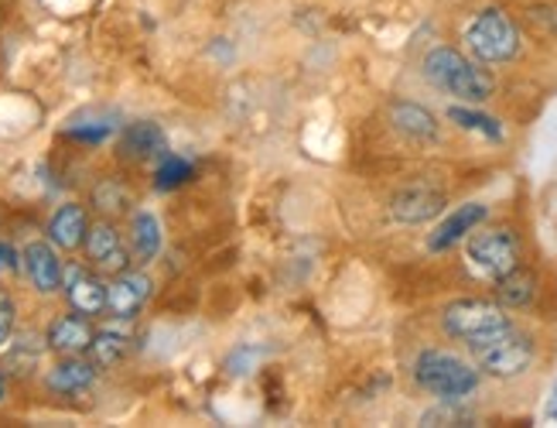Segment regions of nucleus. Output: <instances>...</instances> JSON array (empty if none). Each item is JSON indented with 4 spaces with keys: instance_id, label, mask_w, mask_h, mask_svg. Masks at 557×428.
I'll return each instance as SVG.
<instances>
[{
    "instance_id": "1",
    "label": "nucleus",
    "mask_w": 557,
    "mask_h": 428,
    "mask_svg": "<svg viewBox=\"0 0 557 428\" xmlns=\"http://www.w3.org/2000/svg\"><path fill=\"white\" fill-rule=\"evenodd\" d=\"M424 76L431 86H438L448 97H458L466 103H482L493 97V76L482 65H475L472 59H466L455 49H434L424 59Z\"/></svg>"
},
{
    "instance_id": "2",
    "label": "nucleus",
    "mask_w": 557,
    "mask_h": 428,
    "mask_svg": "<svg viewBox=\"0 0 557 428\" xmlns=\"http://www.w3.org/2000/svg\"><path fill=\"white\" fill-rule=\"evenodd\" d=\"M414 380L434 398L442 401H462L479 388V370H472L466 360H458L442 350H424L414 364Z\"/></svg>"
},
{
    "instance_id": "3",
    "label": "nucleus",
    "mask_w": 557,
    "mask_h": 428,
    "mask_svg": "<svg viewBox=\"0 0 557 428\" xmlns=\"http://www.w3.org/2000/svg\"><path fill=\"white\" fill-rule=\"evenodd\" d=\"M479 367L493 377H520L530 364H534V340L527 332H517L513 326H506L493 337L469 343Z\"/></svg>"
},
{
    "instance_id": "4",
    "label": "nucleus",
    "mask_w": 557,
    "mask_h": 428,
    "mask_svg": "<svg viewBox=\"0 0 557 428\" xmlns=\"http://www.w3.org/2000/svg\"><path fill=\"white\" fill-rule=\"evenodd\" d=\"M466 45H469V52L486 65L510 62L520 52V32L510 17L493 8L472 17V25L466 28Z\"/></svg>"
},
{
    "instance_id": "5",
    "label": "nucleus",
    "mask_w": 557,
    "mask_h": 428,
    "mask_svg": "<svg viewBox=\"0 0 557 428\" xmlns=\"http://www.w3.org/2000/svg\"><path fill=\"white\" fill-rule=\"evenodd\" d=\"M442 326L455 340L479 343V340H486V337H493V332L510 326V316L503 313V305L482 302V298H462V302H451L445 308Z\"/></svg>"
},
{
    "instance_id": "6",
    "label": "nucleus",
    "mask_w": 557,
    "mask_h": 428,
    "mask_svg": "<svg viewBox=\"0 0 557 428\" xmlns=\"http://www.w3.org/2000/svg\"><path fill=\"white\" fill-rule=\"evenodd\" d=\"M469 265L482 278H503L520 265V241L513 230H490L475 233L469 241Z\"/></svg>"
},
{
    "instance_id": "7",
    "label": "nucleus",
    "mask_w": 557,
    "mask_h": 428,
    "mask_svg": "<svg viewBox=\"0 0 557 428\" xmlns=\"http://www.w3.org/2000/svg\"><path fill=\"white\" fill-rule=\"evenodd\" d=\"M442 209H445V196L431 185H410L391 203V212L400 223H428L438 217Z\"/></svg>"
},
{
    "instance_id": "8",
    "label": "nucleus",
    "mask_w": 557,
    "mask_h": 428,
    "mask_svg": "<svg viewBox=\"0 0 557 428\" xmlns=\"http://www.w3.org/2000/svg\"><path fill=\"white\" fill-rule=\"evenodd\" d=\"M62 289H65L72 308L83 313V316H96V313H103V308H107V284L96 274L83 271V268L62 271Z\"/></svg>"
},
{
    "instance_id": "9",
    "label": "nucleus",
    "mask_w": 557,
    "mask_h": 428,
    "mask_svg": "<svg viewBox=\"0 0 557 428\" xmlns=\"http://www.w3.org/2000/svg\"><path fill=\"white\" fill-rule=\"evenodd\" d=\"M24 271L41 295H55L62 289V260L55 257L52 244H28L24 247Z\"/></svg>"
},
{
    "instance_id": "10",
    "label": "nucleus",
    "mask_w": 557,
    "mask_h": 428,
    "mask_svg": "<svg viewBox=\"0 0 557 428\" xmlns=\"http://www.w3.org/2000/svg\"><path fill=\"white\" fill-rule=\"evenodd\" d=\"M86 250H89V260L96 268L103 271H124L127 268V250H124V241H120V233L110 227V223H96L89 227L86 233Z\"/></svg>"
},
{
    "instance_id": "11",
    "label": "nucleus",
    "mask_w": 557,
    "mask_h": 428,
    "mask_svg": "<svg viewBox=\"0 0 557 428\" xmlns=\"http://www.w3.org/2000/svg\"><path fill=\"white\" fill-rule=\"evenodd\" d=\"M148 295H151V281L148 278L120 271V278L113 284H107V308L120 319H131L137 308L148 302Z\"/></svg>"
},
{
    "instance_id": "12",
    "label": "nucleus",
    "mask_w": 557,
    "mask_h": 428,
    "mask_svg": "<svg viewBox=\"0 0 557 428\" xmlns=\"http://www.w3.org/2000/svg\"><path fill=\"white\" fill-rule=\"evenodd\" d=\"M490 217V209L482 206V203H469V206H458L451 217L431 233V241H428V247L431 250H448V247H455L458 241H462L466 233H472L482 220Z\"/></svg>"
},
{
    "instance_id": "13",
    "label": "nucleus",
    "mask_w": 557,
    "mask_h": 428,
    "mask_svg": "<svg viewBox=\"0 0 557 428\" xmlns=\"http://www.w3.org/2000/svg\"><path fill=\"white\" fill-rule=\"evenodd\" d=\"M86 233H89V223H86V209L69 203V206H59L52 223H48V241L62 250H76L86 244Z\"/></svg>"
},
{
    "instance_id": "14",
    "label": "nucleus",
    "mask_w": 557,
    "mask_h": 428,
    "mask_svg": "<svg viewBox=\"0 0 557 428\" xmlns=\"http://www.w3.org/2000/svg\"><path fill=\"white\" fill-rule=\"evenodd\" d=\"M92 343V329L89 322L79 316H59L52 326H48V346L59 353H83Z\"/></svg>"
},
{
    "instance_id": "15",
    "label": "nucleus",
    "mask_w": 557,
    "mask_h": 428,
    "mask_svg": "<svg viewBox=\"0 0 557 428\" xmlns=\"http://www.w3.org/2000/svg\"><path fill=\"white\" fill-rule=\"evenodd\" d=\"M391 121L410 140H434V137H438V124H434V117L418 103H394Z\"/></svg>"
},
{
    "instance_id": "16",
    "label": "nucleus",
    "mask_w": 557,
    "mask_h": 428,
    "mask_svg": "<svg viewBox=\"0 0 557 428\" xmlns=\"http://www.w3.org/2000/svg\"><path fill=\"white\" fill-rule=\"evenodd\" d=\"M534 292H537V278L530 274V271H523L520 265L510 274L496 278V298H499V305L523 308V305H530Z\"/></svg>"
},
{
    "instance_id": "17",
    "label": "nucleus",
    "mask_w": 557,
    "mask_h": 428,
    "mask_svg": "<svg viewBox=\"0 0 557 428\" xmlns=\"http://www.w3.org/2000/svg\"><path fill=\"white\" fill-rule=\"evenodd\" d=\"M96 377V364L86 360H62L52 374H48V388L59 391V394H76L86 391Z\"/></svg>"
},
{
    "instance_id": "18",
    "label": "nucleus",
    "mask_w": 557,
    "mask_h": 428,
    "mask_svg": "<svg viewBox=\"0 0 557 428\" xmlns=\"http://www.w3.org/2000/svg\"><path fill=\"white\" fill-rule=\"evenodd\" d=\"M124 155H131V158H158V155H164V134H161V127L148 124V121L131 124L124 131Z\"/></svg>"
},
{
    "instance_id": "19",
    "label": "nucleus",
    "mask_w": 557,
    "mask_h": 428,
    "mask_svg": "<svg viewBox=\"0 0 557 428\" xmlns=\"http://www.w3.org/2000/svg\"><path fill=\"white\" fill-rule=\"evenodd\" d=\"M134 250L144 260H154L161 254V223L154 212H137L134 217Z\"/></svg>"
},
{
    "instance_id": "20",
    "label": "nucleus",
    "mask_w": 557,
    "mask_h": 428,
    "mask_svg": "<svg viewBox=\"0 0 557 428\" xmlns=\"http://www.w3.org/2000/svg\"><path fill=\"white\" fill-rule=\"evenodd\" d=\"M89 353H92V364L96 367H113L120 356L127 353V337H120V332H100L96 337L92 332V343H89Z\"/></svg>"
},
{
    "instance_id": "21",
    "label": "nucleus",
    "mask_w": 557,
    "mask_h": 428,
    "mask_svg": "<svg viewBox=\"0 0 557 428\" xmlns=\"http://www.w3.org/2000/svg\"><path fill=\"white\" fill-rule=\"evenodd\" d=\"M448 117H451V121H455L458 127L475 131V134H486L490 140H499V137H503L499 121H493V117H486V113H475V110H469V107H451Z\"/></svg>"
},
{
    "instance_id": "22",
    "label": "nucleus",
    "mask_w": 557,
    "mask_h": 428,
    "mask_svg": "<svg viewBox=\"0 0 557 428\" xmlns=\"http://www.w3.org/2000/svg\"><path fill=\"white\" fill-rule=\"evenodd\" d=\"M191 175H196V169H191V161H185V158H175V155H164L161 158V164H158V188H178V185H185Z\"/></svg>"
},
{
    "instance_id": "23",
    "label": "nucleus",
    "mask_w": 557,
    "mask_h": 428,
    "mask_svg": "<svg viewBox=\"0 0 557 428\" xmlns=\"http://www.w3.org/2000/svg\"><path fill=\"white\" fill-rule=\"evenodd\" d=\"M14 332V305L8 298H0V346L11 340Z\"/></svg>"
},
{
    "instance_id": "24",
    "label": "nucleus",
    "mask_w": 557,
    "mask_h": 428,
    "mask_svg": "<svg viewBox=\"0 0 557 428\" xmlns=\"http://www.w3.org/2000/svg\"><path fill=\"white\" fill-rule=\"evenodd\" d=\"M0 271H17V250L11 244H0Z\"/></svg>"
},
{
    "instance_id": "25",
    "label": "nucleus",
    "mask_w": 557,
    "mask_h": 428,
    "mask_svg": "<svg viewBox=\"0 0 557 428\" xmlns=\"http://www.w3.org/2000/svg\"><path fill=\"white\" fill-rule=\"evenodd\" d=\"M550 418H557V391H554V401H550V408H547Z\"/></svg>"
},
{
    "instance_id": "26",
    "label": "nucleus",
    "mask_w": 557,
    "mask_h": 428,
    "mask_svg": "<svg viewBox=\"0 0 557 428\" xmlns=\"http://www.w3.org/2000/svg\"><path fill=\"white\" fill-rule=\"evenodd\" d=\"M0 401H4V374H0Z\"/></svg>"
},
{
    "instance_id": "27",
    "label": "nucleus",
    "mask_w": 557,
    "mask_h": 428,
    "mask_svg": "<svg viewBox=\"0 0 557 428\" xmlns=\"http://www.w3.org/2000/svg\"><path fill=\"white\" fill-rule=\"evenodd\" d=\"M0 298H4V295H0Z\"/></svg>"
}]
</instances>
